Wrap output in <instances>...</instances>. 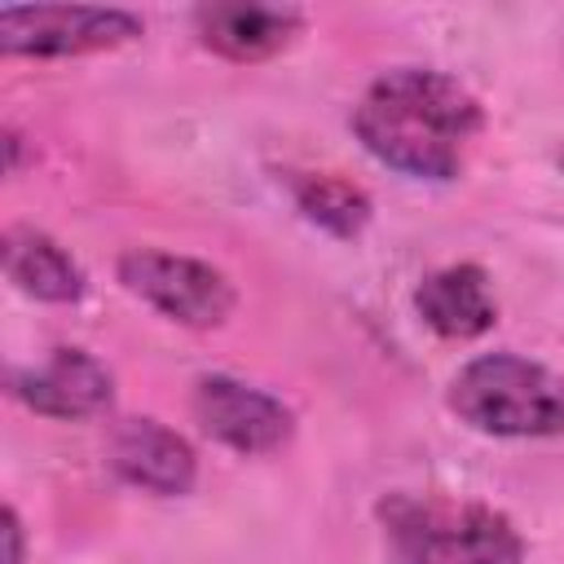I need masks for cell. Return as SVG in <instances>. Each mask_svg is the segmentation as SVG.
I'll return each mask as SVG.
<instances>
[{
  "instance_id": "cell-1",
  "label": "cell",
  "mask_w": 564,
  "mask_h": 564,
  "mask_svg": "<svg viewBox=\"0 0 564 564\" xmlns=\"http://www.w3.org/2000/svg\"><path fill=\"white\" fill-rule=\"evenodd\" d=\"M485 128L467 84L432 66L383 70L352 110V132L383 167L414 181H454Z\"/></svg>"
},
{
  "instance_id": "cell-2",
  "label": "cell",
  "mask_w": 564,
  "mask_h": 564,
  "mask_svg": "<svg viewBox=\"0 0 564 564\" xmlns=\"http://www.w3.org/2000/svg\"><path fill=\"white\" fill-rule=\"evenodd\" d=\"M388 564H520L524 538L507 511L445 494H388L375 507Z\"/></svg>"
},
{
  "instance_id": "cell-3",
  "label": "cell",
  "mask_w": 564,
  "mask_h": 564,
  "mask_svg": "<svg viewBox=\"0 0 564 564\" xmlns=\"http://www.w3.org/2000/svg\"><path fill=\"white\" fill-rule=\"evenodd\" d=\"M449 410L485 436H555L564 432V379L520 352H485L454 375Z\"/></svg>"
},
{
  "instance_id": "cell-4",
  "label": "cell",
  "mask_w": 564,
  "mask_h": 564,
  "mask_svg": "<svg viewBox=\"0 0 564 564\" xmlns=\"http://www.w3.org/2000/svg\"><path fill=\"white\" fill-rule=\"evenodd\" d=\"M119 282L141 295L163 317L207 330L220 326L234 313V282L212 269L207 260L159 251V247H132L119 256Z\"/></svg>"
},
{
  "instance_id": "cell-5",
  "label": "cell",
  "mask_w": 564,
  "mask_h": 564,
  "mask_svg": "<svg viewBox=\"0 0 564 564\" xmlns=\"http://www.w3.org/2000/svg\"><path fill=\"white\" fill-rule=\"evenodd\" d=\"M141 18L93 4H9L0 9V48L9 57H79L132 44Z\"/></svg>"
},
{
  "instance_id": "cell-6",
  "label": "cell",
  "mask_w": 564,
  "mask_h": 564,
  "mask_svg": "<svg viewBox=\"0 0 564 564\" xmlns=\"http://www.w3.org/2000/svg\"><path fill=\"white\" fill-rule=\"evenodd\" d=\"M194 419L212 441L238 454H273L295 432L291 405L234 375H203L194 383Z\"/></svg>"
},
{
  "instance_id": "cell-7",
  "label": "cell",
  "mask_w": 564,
  "mask_h": 564,
  "mask_svg": "<svg viewBox=\"0 0 564 564\" xmlns=\"http://www.w3.org/2000/svg\"><path fill=\"white\" fill-rule=\"evenodd\" d=\"M13 397L44 419H93L110 405L115 379L84 348H57L44 366L13 370Z\"/></svg>"
},
{
  "instance_id": "cell-8",
  "label": "cell",
  "mask_w": 564,
  "mask_h": 564,
  "mask_svg": "<svg viewBox=\"0 0 564 564\" xmlns=\"http://www.w3.org/2000/svg\"><path fill=\"white\" fill-rule=\"evenodd\" d=\"M110 467L159 498H176L194 489L198 463L185 436H176L172 427H163L159 419H123L110 432Z\"/></svg>"
},
{
  "instance_id": "cell-9",
  "label": "cell",
  "mask_w": 564,
  "mask_h": 564,
  "mask_svg": "<svg viewBox=\"0 0 564 564\" xmlns=\"http://www.w3.org/2000/svg\"><path fill=\"white\" fill-rule=\"evenodd\" d=\"M194 31L225 62H264L304 31V13L291 4H203L194 9Z\"/></svg>"
},
{
  "instance_id": "cell-10",
  "label": "cell",
  "mask_w": 564,
  "mask_h": 564,
  "mask_svg": "<svg viewBox=\"0 0 564 564\" xmlns=\"http://www.w3.org/2000/svg\"><path fill=\"white\" fill-rule=\"evenodd\" d=\"M414 308L441 339H476L498 322V300L480 264H445L427 273L414 291Z\"/></svg>"
},
{
  "instance_id": "cell-11",
  "label": "cell",
  "mask_w": 564,
  "mask_h": 564,
  "mask_svg": "<svg viewBox=\"0 0 564 564\" xmlns=\"http://www.w3.org/2000/svg\"><path fill=\"white\" fill-rule=\"evenodd\" d=\"M4 273L22 295L44 304H75L88 291V278L70 251L31 225H13L4 234Z\"/></svg>"
},
{
  "instance_id": "cell-12",
  "label": "cell",
  "mask_w": 564,
  "mask_h": 564,
  "mask_svg": "<svg viewBox=\"0 0 564 564\" xmlns=\"http://www.w3.org/2000/svg\"><path fill=\"white\" fill-rule=\"evenodd\" d=\"M295 203L300 212L322 225L326 234L335 238H357L361 225L370 220V198L344 181V176H330V172H313V176H300L295 181Z\"/></svg>"
},
{
  "instance_id": "cell-13",
  "label": "cell",
  "mask_w": 564,
  "mask_h": 564,
  "mask_svg": "<svg viewBox=\"0 0 564 564\" xmlns=\"http://www.w3.org/2000/svg\"><path fill=\"white\" fill-rule=\"evenodd\" d=\"M4 564H22V520L13 507H4Z\"/></svg>"
},
{
  "instance_id": "cell-14",
  "label": "cell",
  "mask_w": 564,
  "mask_h": 564,
  "mask_svg": "<svg viewBox=\"0 0 564 564\" xmlns=\"http://www.w3.org/2000/svg\"><path fill=\"white\" fill-rule=\"evenodd\" d=\"M555 159H560V167H564V150H560V154H555Z\"/></svg>"
}]
</instances>
